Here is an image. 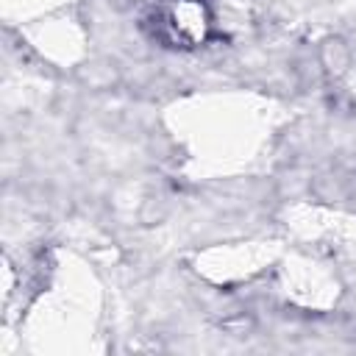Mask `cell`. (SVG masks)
I'll list each match as a JSON object with an SVG mask.
<instances>
[{
    "label": "cell",
    "mask_w": 356,
    "mask_h": 356,
    "mask_svg": "<svg viewBox=\"0 0 356 356\" xmlns=\"http://www.w3.org/2000/svg\"><path fill=\"white\" fill-rule=\"evenodd\" d=\"M206 25L209 22H206L200 0H172L164 8V28L170 31L175 42H186V44L200 42Z\"/></svg>",
    "instance_id": "6da1fadb"
}]
</instances>
